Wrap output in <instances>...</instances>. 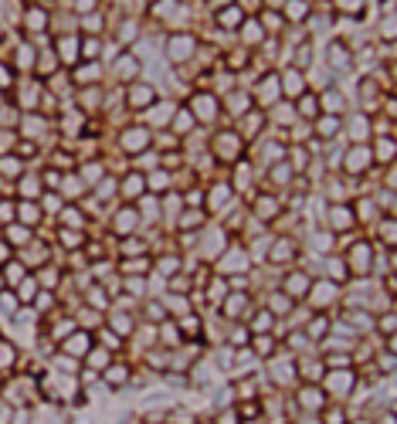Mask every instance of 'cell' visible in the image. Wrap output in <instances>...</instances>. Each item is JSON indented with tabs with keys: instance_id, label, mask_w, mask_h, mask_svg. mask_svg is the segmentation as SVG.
<instances>
[{
	"instance_id": "obj_10",
	"label": "cell",
	"mask_w": 397,
	"mask_h": 424,
	"mask_svg": "<svg viewBox=\"0 0 397 424\" xmlns=\"http://www.w3.org/2000/svg\"><path fill=\"white\" fill-rule=\"evenodd\" d=\"M194 105H197V116H200V119H214V116H217V102H214L210 95L194 99Z\"/></svg>"
},
{
	"instance_id": "obj_29",
	"label": "cell",
	"mask_w": 397,
	"mask_h": 424,
	"mask_svg": "<svg viewBox=\"0 0 397 424\" xmlns=\"http://www.w3.org/2000/svg\"><path fill=\"white\" fill-rule=\"evenodd\" d=\"M170 424H194V418H190V411H173Z\"/></svg>"
},
{
	"instance_id": "obj_24",
	"label": "cell",
	"mask_w": 397,
	"mask_h": 424,
	"mask_svg": "<svg viewBox=\"0 0 397 424\" xmlns=\"http://www.w3.org/2000/svg\"><path fill=\"white\" fill-rule=\"evenodd\" d=\"M333 133H336V116L319 119V136H333Z\"/></svg>"
},
{
	"instance_id": "obj_41",
	"label": "cell",
	"mask_w": 397,
	"mask_h": 424,
	"mask_svg": "<svg viewBox=\"0 0 397 424\" xmlns=\"http://www.w3.org/2000/svg\"><path fill=\"white\" fill-rule=\"evenodd\" d=\"M326 424H343V414H339V411H330V414H326Z\"/></svg>"
},
{
	"instance_id": "obj_14",
	"label": "cell",
	"mask_w": 397,
	"mask_h": 424,
	"mask_svg": "<svg viewBox=\"0 0 397 424\" xmlns=\"http://www.w3.org/2000/svg\"><path fill=\"white\" fill-rule=\"evenodd\" d=\"M330 214H333V224H336V227H346V224H353V211H350V207H339V204H336Z\"/></svg>"
},
{
	"instance_id": "obj_42",
	"label": "cell",
	"mask_w": 397,
	"mask_h": 424,
	"mask_svg": "<svg viewBox=\"0 0 397 424\" xmlns=\"http://www.w3.org/2000/svg\"><path fill=\"white\" fill-rule=\"evenodd\" d=\"M149 187H167V173H156V180H149Z\"/></svg>"
},
{
	"instance_id": "obj_20",
	"label": "cell",
	"mask_w": 397,
	"mask_h": 424,
	"mask_svg": "<svg viewBox=\"0 0 397 424\" xmlns=\"http://www.w3.org/2000/svg\"><path fill=\"white\" fill-rule=\"evenodd\" d=\"M333 387L343 390V397H346V390L353 387V373H350V370H346V373H336V377H333Z\"/></svg>"
},
{
	"instance_id": "obj_33",
	"label": "cell",
	"mask_w": 397,
	"mask_h": 424,
	"mask_svg": "<svg viewBox=\"0 0 397 424\" xmlns=\"http://www.w3.org/2000/svg\"><path fill=\"white\" fill-rule=\"evenodd\" d=\"M384 238H387L391 244L397 241V224H394V221H387V224H384Z\"/></svg>"
},
{
	"instance_id": "obj_21",
	"label": "cell",
	"mask_w": 397,
	"mask_h": 424,
	"mask_svg": "<svg viewBox=\"0 0 397 424\" xmlns=\"http://www.w3.org/2000/svg\"><path fill=\"white\" fill-rule=\"evenodd\" d=\"M306 10H309L306 3H289V7H285V17H289V20H302Z\"/></svg>"
},
{
	"instance_id": "obj_5",
	"label": "cell",
	"mask_w": 397,
	"mask_h": 424,
	"mask_svg": "<svg viewBox=\"0 0 397 424\" xmlns=\"http://www.w3.org/2000/svg\"><path fill=\"white\" fill-rule=\"evenodd\" d=\"M116 75H119V78H136V75H139V61H136V55H123V58L116 61Z\"/></svg>"
},
{
	"instance_id": "obj_28",
	"label": "cell",
	"mask_w": 397,
	"mask_h": 424,
	"mask_svg": "<svg viewBox=\"0 0 397 424\" xmlns=\"http://www.w3.org/2000/svg\"><path fill=\"white\" fill-rule=\"evenodd\" d=\"M0 173L14 177V173H21V163H14V160H0Z\"/></svg>"
},
{
	"instance_id": "obj_40",
	"label": "cell",
	"mask_w": 397,
	"mask_h": 424,
	"mask_svg": "<svg viewBox=\"0 0 397 424\" xmlns=\"http://www.w3.org/2000/svg\"><path fill=\"white\" fill-rule=\"evenodd\" d=\"M149 319H163V305L153 302V305H149Z\"/></svg>"
},
{
	"instance_id": "obj_9",
	"label": "cell",
	"mask_w": 397,
	"mask_h": 424,
	"mask_svg": "<svg viewBox=\"0 0 397 424\" xmlns=\"http://www.w3.org/2000/svg\"><path fill=\"white\" fill-rule=\"evenodd\" d=\"M367 160H370V149H367V146H353V149H350V156H346V166L356 173V170H363V163H367Z\"/></svg>"
},
{
	"instance_id": "obj_19",
	"label": "cell",
	"mask_w": 397,
	"mask_h": 424,
	"mask_svg": "<svg viewBox=\"0 0 397 424\" xmlns=\"http://www.w3.org/2000/svg\"><path fill=\"white\" fill-rule=\"evenodd\" d=\"M272 258H275V262H292V244H289V241H278L275 251H272Z\"/></svg>"
},
{
	"instance_id": "obj_2",
	"label": "cell",
	"mask_w": 397,
	"mask_h": 424,
	"mask_svg": "<svg viewBox=\"0 0 397 424\" xmlns=\"http://www.w3.org/2000/svg\"><path fill=\"white\" fill-rule=\"evenodd\" d=\"M153 102H156V88H153V85L136 81L129 88V105L132 109H146V105H153Z\"/></svg>"
},
{
	"instance_id": "obj_26",
	"label": "cell",
	"mask_w": 397,
	"mask_h": 424,
	"mask_svg": "<svg viewBox=\"0 0 397 424\" xmlns=\"http://www.w3.org/2000/svg\"><path fill=\"white\" fill-rule=\"evenodd\" d=\"M377 156H380V160H391V156H394V142L380 140V142H377Z\"/></svg>"
},
{
	"instance_id": "obj_17",
	"label": "cell",
	"mask_w": 397,
	"mask_h": 424,
	"mask_svg": "<svg viewBox=\"0 0 397 424\" xmlns=\"http://www.w3.org/2000/svg\"><path fill=\"white\" fill-rule=\"evenodd\" d=\"M105 380H109L112 387H119L123 380H129V366H112V370H105Z\"/></svg>"
},
{
	"instance_id": "obj_31",
	"label": "cell",
	"mask_w": 397,
	"mask_h": 424,
	"mask_svg": "<svg viewBox=\"0 0 397 424\" xmlns=\"http://www.w3.org/2000/svg\"><path fill=\"white\" fill-rule=\"evenodd\" d=\"M285 88H289V92H299V88H302V78H299V75H285Z\"/></svg>"
},
{
	"instance_id": "obj_13",
	"label": "cell",
	"mask_w": 397,
	"mask_h": 424,
	"mask_svg": "<svg viewBox=\"0 0 397 424\" xmlns=\"http://www.w3.org/2000/svg\"><path fill=\"white\" fill-rule=\"evenodd\" d=\"M7 241H14V244H27V241H31V234H27V227L10 224V227H7Z\"/></svg>"
},
{
	"instance_id": "obj_43",
	"label": "cell",
	"mask_w": 397,
	"mask_h": 424,
	"mask_svg": "<svg viewBox=\"0 0 397 424\" xmlns=\"http://www.w3.org/2000/svg\"><path fill=\"white\" fill-rule=\"evenodd\" d=\"M10 214H14V207H10V201H3V204H0V217H10Z\"/></svg>"
},
{
	"instance_id": "obj_23",
	"label": "cell",
	"mask_w": 397,
	"mask_h": 424,
	"mask_svg": "<svg viewBox=\"0 0 397 424\" xmlns=\"http://www.w3.org/2000/svg\"><path fill=\"white\" fill-rule=\"evenodd\" d=\"M75 55H78V44H75V41H71V38H62V58H71V61H75Z\"/></svg>"
},
{
	"instance_id": "obj_32",
	"label": "cell",
	"mask_w": 397,
	"mask_h": 424,
	"mask_svg": "<svg viewBox=\"0 0 397 424\" xmlns=\"http://www.w3.org/2000/svg\"><path fill=\"white\" fill-rule=\"evenodd\" d=\"M62 241H65L68 248H78V244H82V234H68V231H62Z\"/></svg>"
},
{
	"instance_id": "obj_8",
	"label": "cell",
	"mask_w": 397,
	"mask_h": 424,
	"mask_svg": "<svg viewBox=\"0 0 397 424\" xmlns=\"http://www.w3.org/2000/svg\"><path fill=\"white\" fill-rule=\"evenodd\" d=\"M241 20H245L241 7H224V10H221V17H217V24H221V27H241Z\"/></svg>"
},
{
	"instance_id": "obj_45",
	"label": "cell",
	"mask_w": 397,
	"mask_h": 424,
	"mask_svg": "<svg viewBox=\"0 0 397 424\" xmlns=\"http://www.w3.org/2000/svg\"><path fill=\"white\" fill-rule=\"evenodd\" d=\"M0 288H3V279H0Z\"/></svg>"
},
{
	"instance_id": "obj_44",
	"label": "cell",
	"mask_w": 397,
	"mask_h": 424,
	"mask_svg": "<svg viewBox=\"0 0 397 424\" xmlns=\"http://www.w3.org/2000/svg\"><path fill=\"white\" fill-rule=\"evenodd\" d=\"M391 353H397V336H391Z\"/></svg>"
},
{
	"instance_id": "obj_7",
	"label": "cell",
	"mask_w": 397,
	"mask_h": 424,
	"mask_svg": "<svg viewBox=\"0 0 397 424\" xmlns=\"http://www.w3.org/2000/svg\"><path fill=\"white\" fill-rule=\"evenodd\" d=\"M136 221H139V211H119V217H116V231L119 234H132V227H136Z\"/></svg>"
},
{
	"instance_id": "obj_18",
	"label": "cell",
	"mask_w": 397,
	"mask_h": 424,
	"mask_svg": "<svg viewBox=\"0 0 397 424\" xmlns=\"http://www.w3.org/2000/svg\"><path fill=\"white\" fill-rule=\"evenodd\" d=\"M302 407H306V411H313V407H323V397H319V390L306 387V390H302Z\"/></svg>"
},
{
	"instance_id": "obj_30",
	"label": "cell",
	"mask_w": 397,
	"mask_h": 424,
	"mask_svg": "<svg viewBox=\"0 0 397 424\" xmlns=\"http://www.w3.org/2000/svg\"><path fill=\"white\" fill-rule=\"evenodd\" d=\"M99 51H102V48L95 44V38H85V58H95Z\"/></svg>"
},
{
	"instance_id": "obj_12",
	"label": "cell",
	"mask_w": 397,
	"mask_h": 424,
	"mask_svg": "<svg viewBox=\"0 0 397 424\" xmlns=\"http://www.w3.org/2000/svg\"><path fill=\"white\" fill-rule=\"evenodd\" d=\"M85 350H88V336L85 333H75L65 343V353H85Z\"/></svg>"
},
{
	"instance_id": "obj_15",
	"label": "cell",
	"mask_w": 397,
	"mask_h": 424,
	"mask_svg": "<svg viewBox=\"0 0 397 424\" xmlns=\"http://www.w3.org/2000/svg\"><path fill=\"white\" fill-rule=\"evenodd\" d=\"M173 129H177V133H190V129H194V116H190V112H177V116H173Z\"/></svg>"
},
{
	"instance_id": "obj_36",
	"label": "cell",
	"mask_w": 397,
	"mask_h": 424,
	"mask_svg": "<svg viewBox=\"0 0 397 424\" xmlns=\"http://www.w3.org/2000/svg\"><path fill=\"white\" fill-rule=\"evenodd\" d=\"M139 187H143V180H139V173H132V180H126V190H129V194H136Z\"/></svg>"
},
{
	"instance_id": "obj_6",
	"label": "cell",
	"mask_w": 397,
	"mask_h": 424,
	"mask_svg": "<svg viewBox=\"0 0 397 424\" xmlns=\"http://www.w3.org/2000/svg\"><path fill=\"white\" fill-rule=\"evenodd\" d=\"M309 288V275L306 272H292V279H285V292L289 295H306Z\"/></svg>"
},
{
	"instance_id": "obj_16",
	"label": "cell",
	"mask_w": 397,
	"mask_h": 424,
	"mask_svg": "<svg viewBox=\"0 0 397 424\" xmlns=\"http://www.w3.org/2000/svg\"><path fill=\"white\" fill-rule=\"evenodd\" d=\"M350 258H353V268H356V272H367V268H370V262H367V244L353 248V255H350Z\"/></svg>"
},
{
	"instance_id": "obj_38",
	"label": "cell",
	"mask_w": 397,
	"mask_h": 424,
	"mask_svg": "<svg viewBox=\"0 0 397 424\" xmlns=\"http://www.w3.org/2000/svg\"><path fill=\"white\" fill-rule=\"evenodd\" d=\"M221 424H238V414H234V411H224V414H221Z\"/></svg>"
},
{
	"instance_id": "obj_11",
	"label": "cell",
	"mask_w": 397,
	"mask_h": 424,
	"mask_svg": "<svg viewBox=\"0 0 397 424\" xmlns=\"http://www.w3.org/2000/svg\"><path fill=\"white\" fill-rule=\"evenodd\" d=\"M330 61L336 65V71H343V65L350 61V51H346L339 41H336V44H330Z\"/></svg>"
},
{
	"instance_id": "obj_39",
	"label": "cell",
	"mask_w": 397,
	"mask_h": 424,
	"mask_svg": "<svg viewBox=\"0 0 397 424\" xmlns=\"http://www.w3.org/2000/svg\"><path fill=\"white\" fill-rule=\"evenodd\" d=\"M302 112L313 116V112H316V102H313V99H302Z\"/></svg>"
},
{
	"instance_id": "obj_25",
	"label": "cell",
	"mask_w": 397,
	"mask_h": 424,
	"mask_svg": "<svg viewBox=\"0 0 397 424\" xmlns=\"http://www.w3.org/2000/svg\"><path fill=\"white\" fill-rule=\"evenodd\" d=\"M255 350H258L262 356H268L272 350H275V346H272V336H255Z\"/></svg>"
},
{
	"instance_id": "obj_3",
	"label": "cell",
	"mask_w": 397,
	"mask_h": 424,
	"mask_svg": "<svg viewBox=\"0 0 397 424\" xmlns=\"http://www.w3.org/2000/svg\"><path fill=\"white\" fill-rule=\"evenodd\" d=\"M238 146H241V140H238V136H231V133H224V136L217 140V156H221V160H234V156L241 153Z\"/></svg>"
},
{
	"instance_id": "obj_1",
	"label": "cell",
	"mask_w": 397,
	"mask_h": 424,
	"mask_svg": "<svg viewBox=\"0 0 397 424\" xmlns=\"http://www.w3.org/2000/svg\"><path fill=\"white\" fill-rule=\"evenodd\" d=\"M194 48H197V44H194V38H190V34H173V38H170V44H167V51H170V58H173V61H187V58L194 55Z\"/></svg>"
},
{
	"instance_id": "obj_35",
	"label": "cell",
	"mask_w": 397,
	"mask_h": 424,
	"mask_svg": "<svg viewBox=\"0 0 397 424\" xmlns=\"http://www.w3.org/2000/svg\"><path fill=\"white\" fill-rule=\"evenodd\" d=\"M92 78H95V65H85L78 71V81H92Z\"/></svg>"
},
{
	"instance_id": "obj_34",
	"label": "cell",
	"mask_w": 397,
	"mask_h": 424,
	"mask_svg": "<svg viewBox=\"0 0 397 424\" xmlns=\"http://www.w3.org/2000/svg\"><path fill=\"white\" fill-rule=\"evenodd\" d=\"M245 343H248V333H245V329L231 333V346H245Z\"/></svg>"
},
{
	"instance_id": "obj_22",
	"label": "cell",
	"mask_w": 397,
	"mask_h": 424,
	"mask_svg": "<svg viewBox=\"0 0 397 424\" xmlns=\"http://www.w3.org/2000/svg\"><path fill=\"white\" fill-rule=\"evenodd\" d=\"M258 214H262V217H275V214H278L275 201H272V197H262V201H258Z\"/></svg>"
},
{
	"instance_id": "obj_4",
	"label": "cell",
	"mask_w": 397,
	"mask_h": 424,
	"mask_svg": "<svg viewBox=\"0 0 397 424\" xmlns=\"http://www.w3.org/2000/svg\"><path fill=\"white\" fill-rule=\"evenodd\" d=\"M146 142H149V133H146V129H129V133L123 136V146H126L129 153H143Z\"/></svg>"
},
{
	"instance_id": "obj_37",
	"label": "cell",
	"mask_w": 397,
	"mask_h": 424,
	"mask_svg": "<svg viewBox=\"0 0 397 424\" xmlns=\"http://www.w3.org/2000/svg\"><path fill=\"white\" fill-rule=\"evenodd\" d=\"M268 326H272V316H258L255 319V329H268Z\"/></svg>"
},
{
	"instance_id": "obj_27",
	"label": "cell",
	"mask_w": 397,
	"mask_h": 424,
	"mask_svg": "<svg viewBox=\"0 0 397 424\" xmlns=\"http://www.w3.org/2000/svg\"><path fill=\"white\" fill-rule=\"evenodd\" d=\"M88 360L95 363V370H109V366H105V363H109V353H105V350H99V353H92Z\"/></svg>"
}]
</instances>
